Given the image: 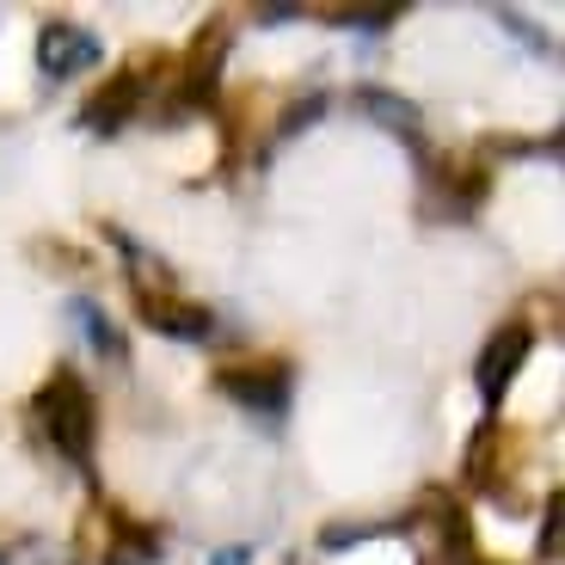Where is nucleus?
<instances>
[{"label":"nucleus","mask_w":565,"mask_h":565,"mask_svg":"<svg viewBox=\"0 0 565 565\" xmlns=\"http://www.w3.org/2000/svg\"><path fill=\"white\" fill-rule=\"evenodd\" d=\"M38 424H43V437L56 443L68 461H86V455H93V437H99L93 387H86L74 369H56V375L38 387Z\"/></svg>","instance_id":"obj_1"},{"label":"nucleus","mask_w":565,"mask_h":565,"mask_svg":"<svg viewBox=\"0 0 565 565\" xmlns=\"http://www.w3.org/2000/svg\"><path fill=\"white\" fill-rule=\"evenodd\" d=\"M215 387H222V394L234 399V406L277 418V412L289 406V394H296V369L282 363V356H258V363H227V369H215Z\"/></svg>","instance_id":"obj_2"},{"label":"nucleus","mask_w":565,"mask_h":565,"mask_svg":"<svg viewBox=\"0 0 565 565\" xmlns=\"http://www.w3.org/2000/svg\"><path fill=\"white\" fill-rule=\"evenodd\" d=\"M529 344H535V332H529L523 320H510V326H498V332H492V344L480 351V369H473V382H480V399H486L492 412H498V399L510 394V382L523 375Z\"/></svg>","instance_id":"obj_3"},{"label":"nucleus","mask_w":565,"mask_h":565,"mask_svg":"<svg viewBox=\"0 0 565 565\" xmlns=\"http://www.w3.org/2000/svg\"><path fill=\"white\" fill-rule=\"evenodd\" d=\"M99 56H105L99 38L86 25H74V19H50V25L38 31V68L50 74V81H74V74H86Z\"/></svg>","instance_id":"obj_4"},{"label":"nucleus","mask_w":565,"mask_h":565,"mask_svg":"<svg viewBox=\"0 0 565 565\" xmlns=\"http://www.w3.org/2000/svg\"><path fill=\"white\" fill-rule=\"evenodd\" d=\"M141 105H148V68H117L111 81L86 99V111H81V124L86 129H99V136H111V129H124L129 117H141Z\"/></svg>","instance_id":"obj_5"},{"label":"nucleus","mask_w":565,"mask_h":565,"mask_svg":"<svg viewBox=\"0 0 565 565\" xmlns=\"http://www.w3.org/2000/svg\"><path fill=\"white\" fill-rule=\"evenodd\" d=\"M227 38H234V25H227V19H210L203 38L191 43V56H184V99H179V111H184V105L215 99V81H222V62H227Z\"/></svg>","instance_id":"obj_6"},{"label":"nucleus","mask_w":565,"mask_h":565,"mask_svg":"<svg viewBox=\"0 0 565 565\" xmlns=\"http://www.w3.org/2000/svg\"><path fill=\"white\" fill-rule=\"evenodd\" d=\"M160 535L136 516H124L117 504H105V565H154Z\"/></svg>","instance_id":"obj_7"},{"label":"nucleus","mask_w":565,"mask_h":565,"mask_svg":"<svg viewBox=\"0 0 565 565\" xmlns=\"http://www.w3.org/2000/svg\"><path fill=\"white\" fill-rule=\"evenodd\" d=\"M141 320L154 326V332H167V339H210L215 332V313L191 308V301H179V296H148L141 301Z\"/></svg>","instance_id":"obj_8"},{"label":"nucleus","mask_w":565,"mask_h":565,"mask_svg":"<svg viewBox=\"0 0 565 565\" xmlns=\"http://www.w3.org/2000/svg\"><path fill=\"white\" fill-rule=\"evenodd\" d=\"M356 111H369V124L394 129L406 148H424V124H418V105L399 99V93H382V86H363L356 93Z\"/></svg>","instance_id":"obj_9"},{"label":"nucleus","mask_w":565,"mask_h":565,"mask_svg":"<svg viewBox=\"0 0 565 565\" xmlns=\"http://www.w3.org/2000/svg\"><path fill=\"white\" fill-rule=\"evenodd\" d=\"M74 313H81V326H86V339H93V351H105L111 363H124V356H129V344H124V332L111 326V313H105V308H93V301H81Z\"/></svg>","instance_id":"obj_10"},{"label":"nucleus","mask_w":565,"mask_h":565,"mask_svg":"<svg viewBox=\"0 0 565 565\" xmlns=\"http://www.w3.org/2000/svg\"><path fill=\"white\" fill-rule=\"evenodd\" d=\"M541 559H565V492H553L541 510Z\"/></svg>","instance_id":"obj_11"},{"label":"nucleus","mask_w":565,"mask_h":565,"mask_svg":"<svg viewBox=\"0 0 565 565\" xmlns=\"http://www.w3.org/2000/svg\"><path fill=\"white\" fill-rule=\"evenodd\" d=\"M399 19V7H339L332 13V25H351V31H382V25H394Z\"/></svg>","instance_id":"obj_12"},{"label":"nucleus","mask_w":565,"mask_h":565,"mask_svg":"<svg viewBox=\"0 0 565 565\" xmlns=\"http://www.w3.org/2000/svg\"><path fill=\"white\" fill-rule=\"evenodd\" d=\"M363 535H375V529H369V523H326V547H356V541H363Z\"/></svg>","instance_id":"obj_13"},{"label":"nucleus","mask_w":565,"mask_h":565,"mask_svg":"<svg viewBox=\"0 0 565 565\" xmlns=\"http://www.w3.org/2000/svg\"><path fill=\"white\" fill-rule=\"evenodd\" d=\"M0 565H50V547L43 541H19V547L0 553Z\"/></svg>","instance_id":"obj_14"},{"label":"nucleus","mask_w":565,"mask_h":565,"mask_svg":"<svg viewBox=\"0 0 565 565\" xmlns=\"http://www.w3.org/2000/svg\"><path fill=\"white\" fill-rule=\"evenodd\" d=\"M320 111H326V99H301L296 111L282 117V136H301V129H308V124H313V117H320Z\"/></svg>","instance_id":"obj_15"},{"label":"nucleus","mask_w":565,"mask_h":565,"mask_svg":"<svg viewBox=\"0 0 565 565\" xmlns=\"http://www.w3.org/2000/svg\"><path fill=\"white\" fill-rule=\"evenodd\" d=\"M424 565H486V559H480V553H473V547H467V553H430V559H424Z\"/></svg>","instance_id":"obj_16"},{"label":"nucleus","mask_w":565,"mask_h":565,"mask_svg":"<svg viewBox=\"0 0 565 565\" xmlns=\"http://www.w3.org/2000/svg\"><path fill=\"white\" fill-rule=\"evenodd\" d=\"M215 565H246V553H241V547H227V553H215Z\"/></svg>","instance_id":"obj_17"},{"label":"nucleus","mask_w":565,"mask_h":565,"mask_svg":"<svg viewBox=\"0 0 565 565\" xmlns=\"http://www.w3.org/2000/svg\"><path fill=\"white\" fill-rule=\"evenodd\" d=\"M547 154H559V160H565V129H559V136L547 141Z\"/></svg>","instance_id":"obj_18"}]
</instances>
